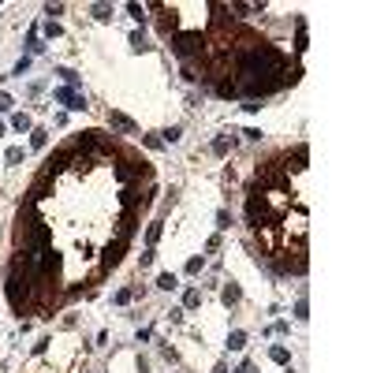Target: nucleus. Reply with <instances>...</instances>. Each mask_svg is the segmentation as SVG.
Masks as SVG:
<instances>
[{
    "instance_id": "nucleus-3",
    "label": "nucleus",
    "mask_w": 373,
    "mask_h": 373,
    "mask_svg": "<svg viewBox=\"0 0 373 373\" xmlns=\"http://www.w3.org/2000/svg\"><path fill=\"white\" fill-rule=\"evenodd\" d=\"M149 176H153L149 165H142L138 157H123L120 165H116V179H120L123 187H135L138 179H149Z\"/></svg>"
},
{
    "instance_id": "nucleus-10",
    "label": "nucleus",
    "mask_w": 373,
    "mask_h": 373,
    "mask_svg": "<svg viewBox=\"0 0 373 373\" xmlns=\"http://www.w3.org/2000/svg\"><path fill=\"white\" fill-rule=\"evenodd\" d=\"M45 146H49V131H45V127H34V131H30V149H45Z\"/></svg>"
},
{
    "instance_id": "nucleus-24",
    "label": "nucleus",
    "mask_w": 373,
    "mask_h": 373,
    "mask_svg": "<svg viewBox=\"0 0 373 373\" xmlns=\"http://www.w3.org/2000/svg\"><path fill=\"white\" fill-rule=\"evenodd\" d=\"M135 295H138L135 288H123V291H116V295H112V302H116V306H127L131 299H135Z\"/></svg>"
},
{
    "instance_id": "nucleus-16",
    "label": "nucleus",
    "mask_w": 373,
    "mask_h": 373,
    "mask_svg": "<svg viewBox=\"0 0 373 373\" xmlns=\"http://www.w3.org/2000/svg\"><path fill=\"white\" fill-rule=\"evenodd\" d=\"M243 347H246V332L235 329L232 336H228V351H243Z\"/></svg>"
},
{
    "instance_id": "nucleus-2",
    "label": "nucleus",
    "mask_w": 373,
    "mask_h": 373,
    "mask_svg": "<svg viewBox=\"0 0 373 373\" xmlns=\"http://www.w3.org/2000/svg\"><path fill=\"white\" fill-rule=\"evenodd\" d=\"M71 149H75V153H82L86 161H93V157H109V153H112L109 138H104L101 131H82V135H75Z\"/></svg>"
},
{
    "instance_id": "nucleus-32",
    "label": "nucleus",
    "mask_w": 373,
    "mask_h": 373,
    "mask_svg": "<svg viewBox=\"0 0 373 373\" xmlns=\"http://www.w3.org/2000/svg\"><path fill=\"white\" fill-rule=\"evenodd\" d=\"M26 71H30V56H23V60H19V64H15V71H12V75H19V79H23V75H26Z\"/></svg>"
},
{
    "instance_id": "nucleus-26",
    "label": "nucleus",
    "mask_w": 373,
    "mask_h": 373,
    "mask_svg": "<svg viewBox=\"0 0 373 373\" xmlns=\"http://www.w3.org/2000/svg\"><path fill=\"white\" fill-rule=\"evenodd\" d=\"M4 161H8V165H19V161H23V146H12L4 153Z\"/></svg>"
},
{
    "instance_id": "nucleus-35",
    "label": "nucleus",
    "mask_w": 373,
    "mask_h": 373,
    "mask_svg": "<svg viewBox=\"0 0 373 373\" xmlns=\"http://www.w3.org/2000/svg\"><path fill=\"white\" fill-rule=\"evenodd\" d=\"M45 15H64V4H45Z\"/></svg>"
},
{
    "instance_id": "nucleus-33",
    "label": "nucleus",
    "mask_w": 373,
    "mask_h": 373,
    "mask_svg": "<svg viewBox=\"0 0 373 373\" xmlns=\"http://www.w3.org/2000/svg\"><path fill=\"white\" fill-rule=\"evenodd\" d=\"M153 257H157V250H153V246H146V254H142V269H146V265H153Z\"/></svg>"
},
{
    "instance_id": "nucleus-1",
    "label": "nucleus",
    "mask_w": 373,
    "mask_h": 373,
    "mask_svg": "<svg viewBox=\"0 0 373 373\" xmlns=\"http://www.w3.org/2000/svg\"><path fill=\"white\" fill-rule=\"evenodd\" d=\"M168 45H172V52H176L179 60H194V56L205 52V34L202 30H183V34H172Z\"/></svg>"
},
{
    "instance_id": "nucleus-28",
    "label": "nucleus",
    "mask_w": 373,
    "mask_h": 373,
    "mask_svg": "<svg viewBox=\"0 0 373 373\" xmlns=\"http://www.w3.org/2000/svg\"><path fill=\"white\" fill-rule=\"evenodd\" d=\"M202 265H205V257H202V254H198V257H190V261H187V273H190V276H194V273H202Z\"/></svg>"
},
{
    "instance_id": "nucleus-6",
    "label": "nucleus",
    "mask_w": 373,
    "mask_h": 373,
    "mask_svg": "<svg viewBox=\"0 0 373 373\" xmlns=\"http://www.w3.org/2000/svg\"><path fill=\"white\" fill-rule=\"evenodd\" d=\"M71 161H75V149H71V146H64V149H56V153H52V157H49V161H45V172H41V176H49V179H56V176H60V172H64V168H68V165H71Z\"/></svg>"
},
{
    "instance_id": "nucleus-8",
    "label": "nucleus",
    "mask_w": 373,
    "mask_h": 373,
    "mask_svg": "<svg viewBox=\"0 0 373 373\" xmlns=\"http://www.w3.org/2000/svg\"><path fill=\"white\" fill-rule=\"evenodd\" d=\"M109 127H112V131H120V135H135V131H138V127H135V120L123 116V112H116V109L109 112Z\"/></svg>"
},
{
    "instance_id": "nucleus-11",
    "label": "nucleus",
    "mask_w": 373,
    "mask_h": 373,
    "mask_svg": "<svg viewBox=\"0 0 373 373\" xmlns=\"http://www.w3.org/2000/svg\"><path fill=\"white\" fill-rule=\"evenodd\" d=\"M198 306H202V291H198V288H187V291H183V310H198Z\"/></svg>"
},
{
    "instance_id": "nucleus-39",
    "label": "nucleus",
    "mask_w": 373,
    "mask_h": 373,
    "mask_svg": "<svg viewBox=\"0 0 373 373\" xmlns=\"http://www.w3.org/2000/svg\"><path fill=\"white\" fill-rule=\"evenodd\" d=\"M284 373H295V369H291V366H288V369H284Z\"/></svg>"
},
{
    "instance_id": "nucleus-20",
    "label": "nucleus",
    "mask_w": 373,
    "mask_h": 373,
    "mask_svg": "<svg viewBox=\"0 0 373 373\" xmlns=\"http://www.w3.org/2000/svg\"><path fill=\"white\" fill-rule=\"evenodd\" d=\"M131 49H135V52H146L149 49V41H146V34H142V30H131Z\"/></svg>"
},
{
    "instance_id": "nucleus-38",
    "label": "nucleus",
    "mask_w": 373,
    "mask_h": 373,
    "mask_svg": "<svg viewBox=\"0 0 373 373\" xmlns=\"http://www.w3.org/2000/svg\"><path fill=\"white\" fill-rule=\"evenodd\" d=\"M213 373H228V366H224V362H221V366H217V369H213Z\"/></svg>"
},
{
    "instance_id": "nucleus-23",
    "label": "nucleus",
    "mask_w": 373,
    "mask_h": 373,
    "mask_svg": "<svg viewBox=\"0 0 373 373\" xmlns=\"http://www.w3.org/2000/svg\"><path fill=\"white\" fill-rule=\"evenodd\" d=\"M127 15L135 19L138 26H146V8H142V4H127Z\"/></svg>"
},
{
    "instance_id": "nucleus-5",
    "label": "nucleus",
    "mask_w": 373,
    "mask_h": 373,
    "mask_svg": "<svg viewBox=\"0 0 373 373\" xmlns=\"http://www.w3.org/2000/svg\"><path fill=\"white\" fill-rule=\"evenodd\" d=\"M52 97L60 101L68 112H86V109H90V104H86V93L71 90V86H60V90H52Z\"/></svg>"
},
{
    "instance_id": "nucleus-29",
    "label": "nucleus",
    "mask_w": 373,
    "mask_h": 373,
    "mask_svg": "<svg viewBox=\"0 0 373 373\" xmlns=\"http://www.w3.org/2000/svg\"><path fill=\"white\" fill-rule=\"evenodd\" d=\"M217 228H221V232H224V228H232V213H228V209L217 213Z\"/></svg>"
},
{
    "instance_id": "nucleus-9",
    "label": "nucleus",
    "mask_w": 373,
    "mask_h": 373,
    "mask_svg": "<svg viewBox=\"0 0 373 373\" xmlns=\"http://www.w3.org/2000/svg\"><path fill=\"white\" fill-rule=\"evenodd\" d=\"M235 142H239V138H235V131H224V135H217V138H213V146H209V149H213L217 157H228V153L235 149Z\"/></svg>"
},
{
    "instance_id": "nucleus-36",
    "label": "nucleus",
    "mask_w": 373,
    "mask_h": 373,
    "mask_svg": "<svg viewBox=\"0 0 373 373\" xmlns=\"http://www.w3.org/2000/svg\"><path fill=\"white\" fill-rule=\"evenodd\" d=\"M243 135H246V138H250V142H261V131H257V127H246V131H243Z\"/></svg>"
},
{
    "instance_id": "nucleus-12",
    "label": "nucleus",
    "mask_w": 373,
    "mask_h": 373,
    "mask_svg": "<svg viewBox=\"0 0 373 373\" xmlns=\"http://www.w3.org/2000/svg\"><path fill=\"white\" fill-rule=\"evenodd\" d=\"M221 299H224V306H235L239 299H243V291H239V284H224V291H221Z\"/></svg>"
},
{
    "instance_id": "nucleus-34",
    "label": "nucleus",
    "mask_w": 373,
    "mask_h": 373,
    "mask_svg": "<svg viewBox=\"0 0 373 373\" xmlns=\"http://www.w3.org/2000/svg\"><path fill=\"white\" fill-rule=\"evenodd\" d=\"M183 313H187V310L179 306V310H172V313H168V321H172V325H179V321H183Z\"/></svg>"
},
{
    "instance_id": "nucleus-40",
    "label": "nucleus",
    "mask_w": 373,
    "mask_h": 373,
    "mask_svg": "<svg viewBox=\"0 0 373 373\" xmlns=\"http://www.w3.org/2000/svg\"><path fill=\"white\" fill-rule=\"evenodd\" d=\"M0 135H4V123H0Z\"/></svg>"
},
{
    "instance_id": "nucleus-37",
    "label": "nucleus",
    "mask_w": 373,
    "mask_h": 373,
    "mask_svg": "<svg viewBox=\"0 0 373 373\" xmlns=\"http://www.w3.org/2000/svg\"><path fill=\"white\" fill-rule=\"evenodd\" d=\"M235 373H254V362H250V358H246V362H243V366H239Z\"/></svg>"
},
{
    "instance_id": "nucleus-19",
    "label": "nucleus",
    "mask_w": 373,
    "mask_h": 373,
    "mask_svg": "<svg viewBox=\"0 0 373 373\" xmlns=\"http://www.w3.org/2000/svg\"><path fill=\"white\" fill-rule=\"evenodd\" d=\"M12 127H15V131H34V120L26 116V112H15V116H12Z\"/></svg>"
},
{
    "instance_id": "nucleus-17",
    "label": "nucleus",
    "mask_w": 373,
    "mask_h": 373,
    "mask_svg": "<svg viewBox=\"0 0 373 373\" xmlns=\"http://www.w3.org/2000/svg\"><path fill=\"white\" fill-rule=\"evenodd\" d=\"M41 49H45V41L37 37V30H30V34H26V52H30V56H37Z\"/></svg>"
},
{
    "instance_id": "nucleus-15",
    "label": "nucleus",
    "mask_w": 373,
    "mask_h": 373,
    "mask_svg": "<svg viewBox=\"0 0 373 373\" xmlns=\"http://www.w3.org/2000/svg\"><path fill=\"white\" fill-rule=\"evenodd\" d=\"M161 142H165V146H176V142L179 138H183V131H179V127H165V131H161V135H157Z\"/></svg>"
},
{
    "instance_id": "nucleus-4",
    "label": "nucleus",
    "mask_w": 373,
    "mask_h": 373,
    "mask_svg": "<svg viewBox=\"0 0 373 373\" xmlns=\"http://www.w3.org/2000/svg\"><path fill=\"white\" fill-rule=\"evenodd\" d=\"M127 243H131V239L116 235L109 246H104V250H101V273H104V269H116V265L123 261V250H127Z\"/></svg>"
},
{
    "instance_id": "nucleus-7",
    "label": "nucleus",
    "mask_w": 373,
    "mask_h": 373,
    "mask_svg": "<svg viewBox=\"0 0 373 373\" xmlns=\"http://www.w3.org/2000/svg\"><path fill=\"white\" fill-rule=\"evenodd\" d=\"M157 30H161V37H165V41H168L172 34H179V12H176V8H165V4H161Z\"/></svg>"
},
{
    "instance_id": "nucleus-27",
    "label": "nucleus",
    "mask_w": 373,
    "mask_h": 373,
    "mask_svg": "<svg viewBox=\"0 0 373 373\" xmlns=\"http://www.w3.org/2000/svg\"><path fill=\"white\" fill-rule=\"evenodd\" d=\"M142 146L146 149H165V142H161L157 135H142Z\"/></svg>"
},
{
    "instance_id": "nucleus-13",
    "label": "nucleus",
    "mask_w": 373,
    "mask_h": 373,
    "mask_svg": "<svg viewBox=\"0 0 373 373\" xmlns=\"http://www.w3.org/2000/svg\"><path fill=\"white\" fill-rule=\"evenodd\" d=\"M269 358L276 362V366H288V362H291V351H288V347H284V343H276V347L269 351Z\"/></svg>"
},
{
    "instance_id": "nucleus-21",
    "label": "nucleus",
    "mask_w": 373,
    "mask_h": 373,
    "mask_svg": "<svg viewBox=\"0 0 373 373\" xmlns=\"http://www.w3.org/2000/svg\"><path fill=\"white\" fill-rule=\"evenodd\" d=\"M161 232H165V221H153V224L146 228V243L153 246V243H157V239H161Z\"/></svg>"
},
{
    "instance_id": "nucleus-25",
    "label": "nucleus",
    "mask_w": 373,
    "mask_h": 373,
    "mask_svg": "<svg viewBox=\"0 0 373 373\" xmlns=\"http://www.w3.org/2000/svg\"><path fill=\"white\" fill-rule=\"evenodd\" d=\"M306 317H310V302H306V295H302V299L295 302V321H306Z\"/></svg>"
},
{
    "instance_id": "nucleus-22",
    "label": "nucleus",
    "mask_w": 373,
    "mask_h": 373,
    "mask_svg": "<svg viewBox=\"0 0 373 373\" xmlns=\"http://www.w3.org/2000/svg\"><path fill=\"white\" fill-rule=\"evenodd\" d=\"M52 75H60V79H64V86H71V90H75V86H79V75H75L71 68H56Z\"/></svg>"
},
{
    "instance_id": "nucleus-18",
    "label": "nucleus",
    "mask_w": 373,
    "mask_h": 373,
    "mask_svg": "<svg viewBox=\"0 0 373 373\" xmlns=\"http://www.w3.org/2000/svg\"><path fill=\"white\" fill-rule=\"evenodd\" d=\"M90 15L97 19V23H109V19H112V4H93V8H90Z\"/></svg>"
},
{
    "instance_id": "nucleus-30",
    "label": "nucleus",
    "mask_w": 373,
    "mask_h": 373,
    "mask_svg": "<svg viewBox=\"0 0 373 373\" xmlns=\"http://www.w3.org/2000/svg\"><path fill=\"white\" fill-rule=\"evenodd\" d=\"M41 30H45V37H60V34H64V30H60V23H52V19L41 26Z\"/></svg>"
},
{
    "instance_id": "nucleus-31",
    "label": "nucleus",
    "mask_w": 373,
    "mask_h": 373,
    "mask_svg": "<svg viewBox=\"0 0 373 373\" xmlns=\"http://www.w3.org/2000/svg\"><path fill=\"white\" fill-rule=\"evenodd\" d=\"M15 109V101H12V93H4L0 90V112H12Z\"/></svg>"
},
{
    "instance_id": "nucleus-14",
    "label": "nucleus",
    "mask_w": 373,
    "mask_h": 373,
    "mask_svg": "<svg viewBox=\"0 0 373 373\" xmlns=\"http://www.w3.org/2000/svg\"><path fill=\"white\" fill-rule=\"evenodd\" d=\"M157 288H161V291H176V288H179L176 273H161V276H157Z\"/></svg>"
}]
</instances>
